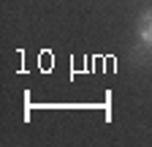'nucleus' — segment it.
<instances>
[{"label":"nucleus","mask_w":152,"mask_h":147,"mask_svg":"<svg viewBox=\"0 0 152 147\" xmlns=\"http://www.w3.org/2000/svg\"><path fill=\"white\" fill-rule=\"evenodd\" d=\"M139 38L144 46H152V14L141 16V25H139Z\"/></svg>","instance_id":"nucleus-1"}]
</instances>
